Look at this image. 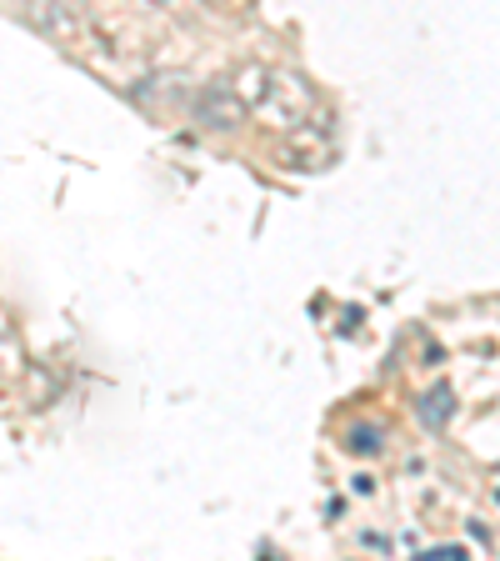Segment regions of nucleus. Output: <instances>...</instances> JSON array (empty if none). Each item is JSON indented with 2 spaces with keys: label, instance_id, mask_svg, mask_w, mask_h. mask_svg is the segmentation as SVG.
<instances>
[{
  "label": "nucleus",
  "instance_id": "1",
  "mask_svg": "<svg viewBox=\"0 0 500 561\" xmlns=\"http://www.w3.org/2000/svg\"><path fill=\"white\" fill-rule=\"evenodd\" d=\"M260 111V121L266 126H276V130H301V126H311V116H315V91L305 85V76H295V70H270V85H266V101L256 105Z\"/></svg>",
  "mask_w": 500,
  "mask_h": 561
},
{
  "label": "nucleus",
  "instance_id": "2",
  "mask_svg": "<svg viewBox=\"0 0 500 561\" xmlns=\"http://www.w3.org/2000/svg\"><path fill=\"white\" fill-rule=\"evenodd\" d=\"M186 111H190V121H196L200 130H241L245 121H251V105H245L225 81L206 85L200 95H190Z\"/></svg>",
  "mask_w": 500,
  "mask_h": 561
},
{
  "label": "nucleus",
  "instance_id": "3",
  "mask_svg": "<svg viewBox=\"0 0 500 561\" xmlns=\"http://www.w3.org/2000/svg\"><path fill=\"white\" fill-rule=\"evenodd\" d=\"M225 85H231L235 95H241L251 111H256L260 101H266V85H270V70L266 66H235L231 76H225Z\"/></svg>",
  "mask_w": 500,
  "mask_h": 561
},
{
  "label": "nucleus",
  "instance_id": "4",
  "mask_svg": "<svg viewBox=\"0 0 500 561\" xmlns=\"http://www.w3.org/2000/svg\"><path fill=\"white\" fill-rule=\"evenodd\" d=\"M21 336H15V327H11V316L0 311V376H15L21 371Z\"/></svg>",
  "mask_w": 500,
  "mask_h": 561
},
{
  "label": "nucleus",
  "instance_id": "5",
  "mask_svg": "<svg viewBox=\"0 0 500 561\" xmlns=\"http://www.w3.org/2000/svg\"><path fill=\"white\" fill-rule=\"evenodd\" d=\"M136 95H140V101H161V105H175V101L190 105L186 85L175 81V76H165V81H151V85H136Z\"/></svg>",
  "mask_w": 500,
  "mask_h": 561
},
{
  "label": "nucleus",
  "instance_id": "6",
  "mask_svg": "<svg viewBox=\"0 0 500 561\" xmlns=\"http://www.w3.org/2000/svg\"><path fill=\"white\" fill-rule=\"evenodd\" d=\"M445 397H451V391L441 386V401H426V421H431V426H435V421L451 416V401H445Z\"/></svg>",
  "mask_w": 500,
  "mask_h": 561
},
{
  "label": "nucleus",
  "instance_id": "7",
  "mask_svg": "<svg viewBox=\"0 0 500 561\" xmlns=\"http://www.w3.org/2000/svg\"><path fill=\"white\" fill-rule=\"evenodd\" d=\"M151 5H161V11H181V0H151Z\"/></svg>",
  "mask_w": 500,
  "mask_h": 561
}]
</instances>
